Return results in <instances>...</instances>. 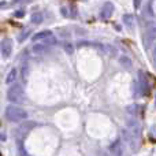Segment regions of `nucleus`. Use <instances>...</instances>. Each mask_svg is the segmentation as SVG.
<instances>
[{
  "instance_id": "24",
  "label": "nucleus",
  "mask_w": 156,
  "mask_h": 156,
  "mask_svg": "<svg viewBox=\"0 0 156 156\" xmlns=\"http://www.w3.org/2000/svg\"><path fill=\"white\" fill-rule=\"evenodd\" d=\"M23 14H25V11L22 10V11H18V12H15V15L16 16H23Z\"/></svg>"
},
{
  "instance_id": "20",
  "label": "nucleus",
  "mask_w": 156,
  "mask_h": 156,
  "mask_svg": "<svg viewBox=\"0 0 156 156\" xmlns=\"http://www.w3.org/2000/svg\"><path fill=\"white\" fill-rule=\"evenodd\" d=\"M65 51H66V52H67V54H73V51H74L73 45H71V44H70V43L65 44Z\"/></svg>"
},
{
  "instance_id": "5",
  "label": "nucleus",
  "mask_w": 156,
  "mask_h": 156,
  "mask_svg": "<svg viewBox=\"0 0 156 156\" xmlns=\"http://www.w3.org/2000/svg\"><path fill=\"white\" fill-rule=\"evenodd\" d=\"M34 126H36V123H34V122H32V121H27V122L25 121V122H22V123L18 126L16 132H15L16 138H23L25 136H26L27 133H29Z\"/></svg>"
},
{
  "instance_id": "11",
  "label": "nucleus",
  "mask_w": 156,
  "mask_h": 156,
  "mask_svg": "<svg viewBox=\"0 0 156 156\" xmlns=\"http://www.w3.org/2000/svg\"><path fill=\"white\" fill-rule=\"evenodd\" d=\"M16 77H18V70H16V69H12V70L7 74V77H5V83H7L8 86H11V83L14 85L16 81Z\"/></svg>"
},
{
  "instance_id": "23",
  "label": "nucleus",
  "mask_w": 156,
  "mask_h": 156,
  "mask_svg": "<svg viewBox=\"0 0 156 156\" xmlns=\"http://www.w3.org/2000/svg\"><path fill=\"white\" fill-rule=\"evenodd\" d=\"M151 134L154 136V137L156 138V125H154V126L151 127Z\"/></svg>"
},
{
  "instance_id": "19",
  "label": "nucleus",
  "mask_w": 156,
  "mask_h": 156,
  "mask_svg": "<svg viewBox=\"0 0 156 156\" xmlns=\"http://www.w3.org/2000/svg\"><path fill=\"white\" fill-rule=\"evenodd\" d=\"M104 48H105V52H107L108 55H111V56H114V55L116 54L115 48H114L112 45H104Z\"/></svg>"
},
{
  "instance_id": "6",
  "label": "nucleus",
  "mask_w": 156,
  "mask_h": 156,
  "mask_svg": "<svg viewBox=\"0 0 156 156\" xmlns=\"http://www.w3.org/2000/svg\"><path fill=\"white\" fill-rule=\"evenodd\" d=\"M114 12V4L112 3H105L101 7V11H100V18L101 19H108Z\"/></svg>"
},
{
  "instance_id": "14",
  "label": "nucleus",
  "mask_w": 156,
  "mask_h": 156,
  "mask_svg": "<svg viewBox=\"0 0 156 156\" xmlns=\"http://www.w3.org/2000/svg\"><path fill=\"white\" fill-rule=\"evenodd\" d=\"M123 22L129 27H133V26H134V16L130 15V14H125V15H123Z\"/></svg>"
},
{
  "instance_id": "2",
  "label": "nucleus",
  "mask_w": 156,
  "mask_h": 156,
  "mask_svg": "<svg viewBox=\"0 0 156 156\" xmlns=\"http://www.w3.org/2000/svg\"><path fill=\"white\" fill-rule=\"evenodd\" d=\"M7 100L12 104H19L23 103L25 100V89L21 83H14V85L8 86L7 90Z\"/></svg>"
},
{
  "instance_id": "16",
  "label": "nucleus",
  "mask_w": 156,
  "mask_h": 156,
  "mask_svg": "<svg viewBox=\"0 0 156 156\" xmlns=\"http://www.w3.org/2000/svg\"><path fill=\"white\" fill-rule=\"evenodd\" d=\"M126 111H127V114H130L132 116H136V114H137V105H134V104L129 105V107H126Z\"/></svg>"
},
{
  "instance_id": "25",
  "label": "nucleus",
  "mask_w": 156,
  "mask_h": 156,
  "mask_svg": "<svg viewBox=\"0 0 156 156\" xmlns=\"http://www.w3.org/2000/svg\"><path fill=\"white\" fill-rule=\"evenodd\" d=\"M15 3H26V2H29V0H14Z\"/></svg>"
},
{
  "instance_id": "8",
  "label": "nucleus",
  "mask_w": 156,
  "mask_h": 156,
  "mask_svg": "<svg viewBox=\"0 0 156 156\" xmlns=\"http://www.w3.org/2000/svg\"><path fill=\"white\" fill-rule=\"evenodd\" d=\"M154 41H156V27H151V29H148L145 32V34H144V44L149 45V44H152Z\"/></svg>"
},
{
  "instance_id": "12",
  "label": "nucleus",
  "mask_w": 156,
  "mask_h": 156,
  "mask_svg": "<svg viewBox=\"0 0 156 156\" xmlns=\"http://www.w3.org/2000/svg\"><path fill=\"white\" fill-rule=\"evenodd\" d=\"M119 65H121L123 69H126V70H130V69L133 67L132 59H130V58H127V56H121V58H119Z\"/></svg>"
},
{
  "instance_id": "1",
  "label": "nucleus",
  "mask_w": 156,
  "mask_h": 156,
  "mask_svg": "<svg viewBox=\"0 0 156 156\" xmlns=\"http://www.w3.org/2000/svg\"><path fill=\"white\" fill-rule=\"evenodd\" d=\"M4 116L7 118V121L19 123V122H25L27 119V112L18 105H7L4 111Z\"/></svg>"
},
{
  "instance_id": "22",
  "label": "nucleus",
  "mask_w": 156,
  "mask_h": 156,
  "mask_svg": "<svg viewBox=\"0 0 156 156\" xmlns=\"http://www.w3.org/2000/svg\"><path fill=\"white\" fill-rule=\"evenodd\" d=\"M133 3H134V8H140L141 0H133Z\"/></svg>"
},
{
  "instance_id": "10",
  "label": "nucleus",
  "mask_w": 156,
  "mask_h": 156,
  "mask_svg": "<svg viewBox=\"0 0 156 156\" xmlns=\"http://www.w3.org/2000/svg\"><path fill=\"white\" fill-rule=\"evenodd\" d=\"M110 152L114 156H122L123 155V151H122V144L121 141H115V143L112 144V145L110 147Z\"/></svg>"
},
{
  "instance_id": "17",
  "label": "nucleus",
  "mask_w": 156,
  "mask_h": 156,
  "mask_svg": "<svg viewBox=\"0 0 156 156\" xmlns=\"http://www.w3.org/2000/svg\"><path fill=\"white\" fill-rule=\"evenodd\" d=\"M60 12H62V15L63 16H67V18H71V10H70V7H62L60 8Z\"/></svg>"
},
{
  "instance_id": "21",
  "label": "nucleus",
  "mask_w": 156,
  "mask_h": 156,
  "mask_svg": "<svg viewBox=\"0 0 156 156\" xmlns=\"http://www.w3.org/2000/svg\"><path fill=\"white\" fill-rule=\"evenodd\" d=\"M152 62H154V65L156 66V44L154 48H152Z\"/></svg>"
},
{
  "instance_id": "3",
  "label": "nucleus",
  "mask_w": 156,
  "mask_h": 156,
  "mask_svg": "<svg viewBox=\"0 0 156 156\" xmlns=\"http://www.w3.org/2000/svg\"><path fill=\"white\" fill-rule=\"evenodd\" d=\"M127 130L130 132V134H132V138L133 141H137L138 138H140L141 136V125L140 122H137L134 118H130L127 119Z\"/></svg>"
},
{
  "instance_id": "7",
  "label": "nucleus",
  "mask_w": 156,
  "mask_h": 156,
  "mask_svg": "<svg viewBox=\"0 0 156 156\" xmlns=\"http://www.w3.org/2000/svg\"><path fill=\"white\" fill-rule=\"evenodd\" d=\"M51 37H54V33L51 30H41L33 36V41H45Z\"/></svg>"
},
{
  "instance_id": "15",
  "label": "nucleus",
  "mask_w": 156,
  "mask_h": 156,
  "mask_svg": "<svg viewBox=\"0 0 156 156\" xmlns=\"http://www.w3.org/2000/svg\"><path fill=\"white\" fill-rule=\"evenodd\" d=\"M29 34H30V30H29V29H25L23 32H21V33L18 34V41H19V43L25 41V40L27 38V36H29Z\"/></svg>"
},
{
  "instance_id": "4",
  "label": "nucleus",
  "mask_w": 156,
  "mask_h": 156,
  "mask_svg": "<svg viewBox=\"0 0 156 156\" xmlns=\"http://www.w3.org/2000/svg\"><path fill=\"white\" fill-rule=\"evenodd\" d=\"M12 48H14V44L11 38H3L2 44H0V54H2L3 59H8L12 54Z\"/></svg>"
},
{
  "instance_id": "9",
  "label": "nucleus",
  "mask_w": 156,
  "mask_h": 156,
  "mask_svg": "<svg viewBox=\"0 0 156 156\" xmlns=\"http://www.w3.org/2000/svg\"><path fill=\"white\" fill-rule=\"evenodd\" d=\"M32 51L33 54H37V55H43V54H47V52L49 51V45H47V44H34V45L32 47Z\"/></svg>"
},
{
  "instance_id": "18",
  "label": "nucleus",
  "mask_w": 156,
  "mask_h": 156,
  "mask_svg": "<svg viewBox=\"0 0 156 156\" xmlns=\"http://www.w3.org/2000/svg\"><path fill=\"white\" fill-rule=\"evenodd\" d=\"M21 71H22V76H23V77H27V74H29V66H27V63H26V62L22 63V66H21Z\"/></svg>"
},
{
  "instance_id": "13",
  "label": "nucleus",
  "mask_w": 156,
  "mask_h": 156,
  "mask_svg": "<svg viewBox=\"0 0 156 156\" xmlns=\"http://www.w3.org/2000/svg\"><path fill=\"white\" fill-rule=\"evenodd\" d=\"M30 21H32V23H34V25H40L41 22L44 21V15L41 12H34V14H32V16H30Z\"/></svg>"
}]
</instances>
